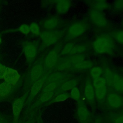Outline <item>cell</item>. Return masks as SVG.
I'll return each mask as SVG.
<instances>
[{"instance_id":"6da1fadb","label":"cell","mask_w":123,"mask_h":123,"mask_svg":"<svg viewBox=\"0 0 123 123\" xmlns=\"http://www.w3.org/2000/svg\"><path fill=\"white\" fill-rule=\"evenodd\" d=\"M93 48L95 51L99 54L113 53L115 48V42L111 36L101 34L93 41Z\"/></svg>"},{"instance_id":"7a4b0ae2","label":"cell","mask_w":123,"mask_h":123,"mask_svg":"<svg viewBox=\"0 0 123 123\" xmlns=\"http://www.w3.org/2000/svg\"><path fill=\"white\" fill-rule=\"evenodd\" d=\"M29 90L26 92L21 97L15 99L12 103L13 123H18L20 113L22 111L27 98L28 97Z\"/></svg>"},{"instance_id":"3957f363","label":"cell","mask_w":123,"mask_h":123,"mask_svg":"<svg viewBox=\"0 0 123 123\" xmlns=\"http://www.w3.org/2000/svg\"><path fill=\"white\" fill-rule=\"evenodd\" d=\"M44 72L43 65L40 62L35 64L29 70L27 75L26 82L28 85H32L42 77Z\"/></svg>"},{"instance_id":"277c9868","label":"cell","mask_w":123,"mask_h":123,"mask_svg":"<svg viewBox=\"0 0 123 123\" xmlns=\"http://www.w3.org/2000/svg\"><path fill=\"white\" fill-rule=\"evenodd\" d=\"M87 25L83 21L72 23L67 30L68 36L71 38H75L83 35L86 30Z\"/></svg>"},{"instance_id":"5b68a950","label":"cell","mask_w":123,"mask_h":123,"mask_svg":"<svg viewBox=\"0 0 123 123\" xmlns=\"http://www.w3.org/2000/svg\"><path fill=\"white\" fill-rule=\"evenodd\" d=\"M61 33L57 31L47 30L43 31L39 35L44 45L49 46L56 43L61 38Z\"/></svg>"},{"instance_id":"8992f818","label":"cell","mask_w":123,"mask_h":123,"mask_svg":"<svg viewBox=\"0 0 123 123\" xmlns=\"http://www.w3.org/2000/svg\"><path fill=\"white\" fill-rule=\"evenodd\" d=\"M89 17L91 21L98 27H104L108 25L107 18L101 12L91 9L89 12Z\"/></svg>"},{"instance_id":"52a82bcc","label":"cell","mask_w":123,"mask_h":123,"mask_svg":"<svg viewBox=\"0 0 123 123\" xmlns=\"http://www.w3.org/2000/svg\"><path fill=\"white\" fill-rule=\"evenodd\" d=\"M46 81V77H42L32 85L31 89L29 90V93L27 99V104L28 106H29L32 100L40 92L41 90L42 89Z\"/></svg>"},{"instance_id":"ba28073f","label":"cell","mask_w":123,"mask_h":123,"mask_svg":"<svg viewBox=\"0 0 123 123\" xmlns=\"http://www.w3.org/2000/svg\"><path fill=\"white\" fill-rule=\"evenodd\" d=\"M59 51L58 48H55L48 52L44 60V66L46 68L50 69L56 65L58 62Z\"/></svg>"},{"instance_id":"9c48e42d","label":"cell","mask_w":123,"mask_h":123,"mask_svg":"<svg viewBox=\"0 0 123 123\" xmlns=\"http://www.w3.org/2000/svg\"><path fill=\"white\" fill-rule=\"evenodd\" d=\"M23 51L25 57L28 62H32L37 53V46L32 42L26 43L24 46Z\"/></svg>"},{"instance_id":"30bf717a","label":"cell","mask_w":123,"mask_h":123,"mask_svg":"<svg viewBox=\"0 0 123 123\" xmlns=\"http://www.w3.org/2000/svg\"><path fill=\"white\" fill-rule=\"evenodd\" d=\"M20 75L15 69L7 67L6 73L4 77L5 82L11 84L13 86H15L19 81Z\"/></svg>"},{"instance_id":"8fae6325","label":"cell","mask_w":123,"mask_h":123,"mask_svg":"<svg viewBox=\"0 0 123 123\" xmlns=\"http://www.w3.org/2000/svg\"><path fill=\"white\" fill-rule=\"evenodd\" d=\"M60 23V17L57 15H53L47 19L43 23V27L48 30H53L59 25Z\"/></svg>"},{"instance_id":"7c38bea8","label":"cell","mask_w":123,"mask_h":123,"mask_svg":"<svg viewBox=\"0 0 123 123\" xmlns=\"http://www.w3.org/2000/svg\"><path fill=\"white\" fill-rule=\"evenodd\" d=\"M84 94L86 99L90 102L94 101L95 98V89L91 82L89 79L86 80L85 88Z\"/></svg>"},{"instance_id":"4fadbf2b","label":"cell","mask_w":123,"mask_h":123,"mask_svg":"<svg viewBox=\"0 0 123 123\" xmlns=\"http://www.w3.org/2000/svg\"><path fill=\"white\" fill-rule=\"evenodd\" d=\"M71 4V1L67 0L56 1L55 7L57 12L60 14L66 13L69 11Z\"/></svg>"},{"instance_id":"5bb4252c","label":"cell","mask_w":123,"mask_h":123,"mask_svg":"<svg viewBox=\"0 0 123 123\" xmlns=\"http://www.w3.org/2000/svg\"><path fill=\"white\" fill-rule=\"evenodd\" d=\"M13 86L4 81L0 84V101L8 98L12 92Z\"/></svg>"},{"instance_id":"9a60e30c","label":"cell","mask_w":123,"mask_h":123,"mask_svg":"<svg viewBox=\"0 0 123 123\" xmlns=\"http://www.w3.org/2000/svg\"><path fill=\"white\" fill-rule=\"evenodd\" d=\"M108 104L111 107L115 109L120 108L122 104V99L121 97L117 94L111 93L107 97Z\"/></svg>"},{"instance_id":"2e32d148","label":"cell","mask_w":123,"mask_h":123,"mask_svg":"<svg viewBox=\"0 0 123 123\" xmlns=\"http://www.w3.org/2000/svg\"><path fill=\"white\" fill-rule=\"evenodd\" d=\"M89 4L92 7V9L100 12L110 9L111 6L109 3L106 0H96L89 1Z\"/></svg>"},{"instance_id":"e0dca14e","label":"cell","mask_w":123,"mask_h":123,"mask_svg":"<svg viewBox=\"0 0 123 123\" xmlns=\"http://www.w3.org/2000/svg\"><path fill=\"white\" fill-rule=\"evenodd\" d=\"M89 112L87 108L84 105H80L76 111L77 119L80 122H85L88 119Z\"/></svg>"},{"instance_id":"ac0fdd59","label":"cell","mask_w":123,"mask_h":123,"mask_svg":"<svg viewBox=\"0 0 123 123\" xmlns=\"http://www.w3.org/2000/svg\"><path fill=\"white\" fill-rule=\"evenodd\" d=\"M54 92H42L39 96L37 102L32 106L31 109L35 108L38 106L40 104L46 103L50 100L54 96Z\"/></svg>"},{"instance_id":"d6986e66","label":"cell","mask_w":123,"mask_h":123,"mask_svg":"<svg viewBox=\"0 0 123 123\" xmlns=\"http://www.w3.org/2000/svg\"><path fill=\"white\" fill-rule=\"evenodd\" d=\"M111 85L116 90L123 92V77L118 74H114Z\"/></svg>"},{"instance_id":"ffe728a7","label":"cell","mask_w":123,"mask_h":123,"mask_svg":"<svg viewBox=\"0 0 123 123\" xmlns=\"http://www.w3.org/2000/svg\"><path fill=\"white\" fill-rule=\"evenodd\" d=\"M77 84V81L76 79H73L68 80L64 83L60 88V91L62 93L66 92V91L71 90L74 87H75Z\"/></svg>"},{"instance_id":"44dd1931","label":"cell","mask_w":123,"mask_h":123,"mask_svg":"<svg viewBox=\"0 0 123 123\" xmlns=\"http://www.w3.org/2000/svg\"><path fill=\"white\" fill-rule=\"evenodd\" d=\"M70 95L66 92L61 93L57 95L52 100H51L49 104H50L53 103L61 102L66 100L70 97Z\"/></svg>"},{"instance_id":"7402d4cb","label":"cell","mask_w":123,"mask_h":123,"mask_svg":"<svg viewBox=\"0 0 123 123\" xmlns=\"http://www.w3.org/2000/svg\"><path fill=\"white\" fill-rule=\"evenodd\" d=\"M94 89L95 97H96V98L99 100H103L105 98L106 95L107 86Z\"/></svg>"},{"instance_id":"603a6c76","label":"cell","mask_w":123,"mask_h":123,"mask_svg":"<svg viewBox=\"0 0 123 123\" xmlns=\"http://www.w3.org/2000/svg\"><path fill=\"white\" fill-rule=\"evenodd\" d=\"M107 83V81L104 77H99L96 79L93 80L92 84L94 89H97L106 86Z\"/></svg>"},{"instance_id":"cb8c5ba5","label":"cell","mask_w":123,"mask_h":123,"mask_svg":"<svg viewBox=\"0 0 123 123\" xmlns=\"http://www.w3.org/2000/svg\"><path fill=\"white\" fill-rule=\"evenodd\" d=\"M103 73V69L99 66H94L91 68L90 75L93 80L96 79L99 77Z\"/></svg>"},{"instance_id":"d4e9b609","label":"cell","mask_w":123,"mask_h":123,"mask_svg":"<svg viewBox=\"0 0 123 123\" xmlns=\"http://www.w3.org/2000/svg\"><path fill=\"white\" fill-rule=\"evenodd\" d=\"M85 60V57L84 55L81 54L73 55L70 58L69 61L74 66L82 62Z\"/></svg>"},{"instance_id":"484cf974","label":"cell","mask_w":123,"mask_h":123,"mask_svg":"<svg viewBox=\"0 0 123 123\" xmlns=\"http://www.w3.org/2000/svg\"><path fill=\"white\" fill-rule=\"evenodd\" d=\"M93 64L92 61L90 60H84L79 64L74 65V67L77 69L83 70L91 68L93 66Z\"/></svg>"},{"instance_id":"4316f807","label":"cell","mask_w":123,"mask_h":123,"mask_svg":"<svg viewBox=\"0 0 123 123\" xmlns=\"http://www.w3.org/2000/svg\"><path fill=\"white\" fill-rule=\"evenodd\" d=\"M111 36L117 42L123 45V30H119L113 32Z\"/></svg>"},{"instance_id":"83f0119b","label":"cell","mask_w":123,"mask_h":123,"mask_svg":"<svg viewBox=\"0 0 123 123\" xmlns=\"http://www.w3.org/2000/svg\"><path fill=\"white\" fill-rule=\"evenodd\" d=\"M58 86L57 82H49L44 86L42 88V92H54Z\"/></svg>"},{"instance_id":"f1b7e54d","label":"cell","mask_w":123,"mask_h":123,"mask_svg":"<svg viewBox=\"0 0 123 123\" xmlns=\"http://www.w3.org/2000/svg\"><path fill=\"white\" fill-rule=\"evenodd\" d=\"M70 96L75 101H79L81 98V93L77 87H74L70 91Z\"/></svg>"},{"instance_id":"f546056e","label":"cell","mask_w":123,"mask_h":123,"mask_svg":"<svg viewBox=\"0 0 123 123\" xmlns=\"http://www.w3.org/2000/svg\"><path fill=\"white\" fill-rule=\"evenodd\" d=\"M86 50V47L84 45H74L72 50L71 51L70 54H81Z\"/></svg>"},{"instance_id":"4dcf8cb0","label":"cell","mask_w":123,"mask_h":123,"mask_svg":"<svg viewBox=\"0 0 123 123\" xmlns=\"http://www.w3.org/2000/svg\"><path fill=\"white\" fill-rule=\"evenodd\" d=\"M30 32L34 35L38 36L40 34V29L39 25L36 22H32L29 25Z\"/></svg>"},{"instance_id":"1f68e13d","label":"cell","mask_w":123,"mask_h":123,"mask_svg":"<svg viewBox=\"0 0 123 123\" xmlns=\"http://www.w3.org/2000/svg\"><path fill=\"white\" fill-rule=\"evenodd\" d=\"M74 46V45L72 43H68L66 44L62 50V55L70 54Z\"/></svg>"},{"instance_id":"d6a6232c","label":"cell","mask_w":123,"mask_h":123,"mask_svg":"<svg viewBox=\"0 0 123 123\" xmlns=\"http://www.w3.org/2000/svg\"><path fill=\"white\" fill-rule=\"evenodd\" d=\"M104 73L105 77V78L107 82H108L109 83L111 84L112 83L114 73L109 69H105Z\"/></svg>"},{"instance_id":"836d02e7","label":"cell","mask_w":123,"mask_h":123,"mask_svg":"<svg viewBox=\"0 0 123 123\" xmlns=\"http://www.w3.org/2000/svg\"><path fill=\"white\" fill-rule=\"evenodd\" d=\"M18 30L25 35H28L30 32L29 25L27 24H23L19 26Z\"/></svg>"},{"instance_id":"e575fe53","label":"cell","mask_w":123,"mask_h":123,"mask_svg":"<svg viewBox=\"0 0 123 123\" xmlns=\"http://www.w3.org/2000/svg\"><path fill=\"white\" fill-rule=\"evenodd\" d=\"M114 9L118 11L123 10V0H116L113 3Z\"/></svg>"},{"instance_id":"d590c367","label":"cell","mask_w":123,"mask_h":123,"mask_svg":"<svg viewBox=\"0 0 123 123\" xmlns=\"http://www.w3.org/2000/svg\"><path fill=\"white\" fill-rule=\"evenodd\" d=\"M71 63L69 61H64V62H63L62 63H61L59 66V69L61 70H65L68 69L71 65Z\"/></svg>"},{"instance_id":"8d00e7d4","label":"cell","mask_w":123,"mask_h":123,"mask_svg":"<svg viewBox=\"0 0 123 123\" xmlns=\"http://www.w3.org/2000/svg\"><path fill=\"white\" fill-rule=\"evenodd\" d=\"M7 67L4 65L0 63V79L4 78Z\"/></svg>"},{"instance_id":"74e56055","label":"cell","mask_w":123,"mask_h":123,"mask_svg":"<svg viewBox=\"0 0 123 123\" xmlns=\"http://www.w3.org/2000/svg\"><path fill=\"white\" fill-rule=\"evenodd\" d=\"M115 123H123V115L117 117L114 121Z\"/></svg>"},{"instance_id":"f35d334b","label":"cell","mask_w":123,"mask_h":123,"mask_svg":"<svg viewBox=\"0 0 123 123\" xmlns=\"http://www.w3.org/2000/svg\"><path fill=\"white\" fill-rule=\"evenodd\" d=\"M0 123H9L7 119L0 113Z\"/></svg>"},{"instance_id":"ab89813d","label":"cell","mask_w":123,"mask_h":123,"mask_svg":"<svg viewBox=\"0 0 123 123\" xmlns=\"http://www.w3.org/2000/svg\"><path fill=\"white\" fill-rule=\"evenodd\" d=\"M36 121V119L34 117H32L30 119H29L26 122H25L24 123H35Z\"/></svg>"},{"instance_id":"60d3db41","label":"cell","mask_w":123,"mask_h":123,"mask_svg":"<svg viewBox=\"0 0 123 123\" xmlns=\"http://www.w3.org/2000/svg\"><path fill=\"white\" fill-rule=\"evenodd\" d=\"M37 123H42L41 120V119L40 118H37Z\"/></svg>"},{"instance_id":"b9f144b4","label":"cell","mask_w":123,"mask_h":123,"mask_svg":"<svg viewBox=\"0 0 123 123\" xmlns=\"http://www.w3.org/2000/svg\"><path fill=\"white\" fill-rule=\"evenodd\" d=\"M1 43V37H0V45Z\"/></svg>"},{"instance_id":"7bdbcfd3","label":"cell","mask_w":123,"mask_h":123,"mask_svg":"<svg viewBox=\"0 0 123 123\" xmlns=\"http://www.w3.org/2000/svg\"><path fill=\"white\" fill-rule=\"evenodd\" d=\"M122 25H123V20L122 22Z\"/></svg>"}]
</instances>
